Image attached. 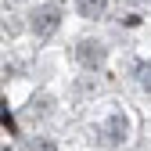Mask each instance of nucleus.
Masks as SVG:
<instances>
[{
    "label": "nucleus",
    "mask_w": 151,
    "mask_h": 151,
    "mask_svg": "<svg viewBox=\"0 0 151 151\" xmlns=\"http://www.w3.org/2000/svg\"><path fill=\"white\" fill-rule=\"evenodd\" d=\"M58 25H61V7L58 4H43V7L32 11V32L36 36H50Z\"/></svg>",
    "instance_id": "nucleus-1"
},
{
    "label": "nucleus",
    "mask_w": 151,
    "mask_h": 151,
    "mask_svg": "<svg viewBox=\"0 0 151 151\" xmlns=\"http://www.w3.org/2000/svg\"><path fill=\"white\" fill-rule=\"evenodd\" d=\"M76 58H79L83 68H101V65H104V43H97V40H83L79 47H76Z\"/></svg>",
    "instance_id": "nucleus-2"
},
{
    "label": "nucleus",
    "mask_w": 151,
    "mask_h": 151,
    "mask_svg": "<svg viewBox=\"0 0 151 151\" xmlns=\"http://www.w3.org/2000/svg\"><path fill=\"white\" fill-rule=\"evenodd\" d=\"M76 7H79L83 18H101L104 7H108V0H76Z\"/></svg>",
    "instance_id": "nucleus-3"
},
{
    "label": "nucleus",
    "mask_w": 151,
    "mask_h": 151,
    "mask_svg": "<svg viewBox=\"0 0 151 151\" xmlns=\"http://www.w3.org/2000/svg\"><path fill=\"white\" fill-rule=\"evenodd\" d=\"M29 151H54V144H47V140H36Z\"/></svg>",
    "instance_id": "nucleus-4"
},
{
    "label": "nucleus",
    "mask_w": 151,
    "mask_h": 151,
    "mask_svg": "<svg viewBox=\"0 0 151 151\" xmlns=\"http://www.w3.org/2000/svg\"><path fill=\"white\" fill-rule=\"evenodd\" d=\"M140 83H144V86L151 90V68H144V76H140Z\"/></svg>",
    "instance_id": "nucleus-5"
},
{
    "label": "nucleus",
    "mask_w": 151,
    "mask_h": 151,
    "mask_svg": "<svg viewBox=\"0 0 151 151\" xmlns=\"http://www.w3.org/2000/svg\"><path fill=\"white\" fill-rule=\"evenodd\" d=\"M126 4H133V7H137V4H144V0H126Z\"/></svg>",
    "instance_id": "nucleus-6"
}]
</instances>
